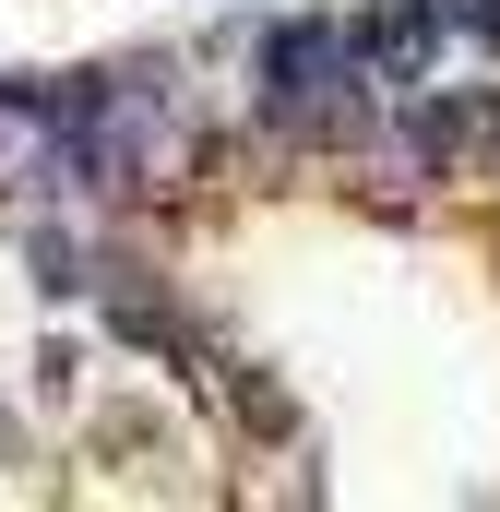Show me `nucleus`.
<instances>
[{"label": "nucleus", "mask_w": 500, "mask_h": 512, "mask_svg": "<svg viewBox=\"0 0 500 512\" xmlns=\"http://www.w3.org/2000/svg\"><path fill=\"white\" fill-rule=\"evenodd\" d=\"M358 60H346V36L334 24H286L274 48H262V108H274V131H334L358 120Z\"/></svg>", "instance_id": "1"}]
</instances>
